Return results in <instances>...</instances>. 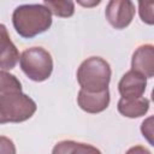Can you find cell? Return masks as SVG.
<instances>
[{
    "instance_id": "cell-9",
    "label": "cell",
    "mask_w": 154,
    "mask_h": 154,
    "mask_svg": "<svg viewBox=\"0 0 154 154\" xmlns=\"http://www.w3.org/2000/svg\"><path fill=\"white\" fill-rule=\"evenodd\" d=\"M19 58L18 48L12 42L7 28L0 23V69L2 71L14 69Z\"/></svg>"
},
{
    "instance_id": "cell-6",
    "label": "cell",
    "mask_w": 154,
    "mask_h": 154,
    "mask_svg": "<svg viewBox=\"0 0 154 154\" xmlns=\"http://www.w3.org/2000/svg\"><path fill=\"white\" fill-rule=\"evenodd\" d=\"M109 90L106 89L99 93H90L83 89H79L77 96V103L79 108L87 113L96 114L103 112L109 105Z\"/></svg>"
},
{
    "instance_id": "cell-12",
    "label": "cell",
    "mask_w": 154,
    "mask_h": 154,
    "mask_svg": "<svg viewBox=\"0 0 154 154\" xmlns=\"http://www.w3.org/2000/svg\"><path fill=\"white\" fill-rule=\"evenodd\" d=\"M43 5L57 17L69 18L75 13V2L67 0H46Z\"/></svg>"
},
{
    "instance_id": "cell-4",
    "label": "cell",
    "mask_w": 154,
    "mask_h": 154,
    "mask_svg": "<svg viewBox=\"0 0 154 154\" xmlns=\"http://www.w3.org/2000/svg\"><path fill=\"white\" fill-rule=\"evenodd\" d=\"M19 64L25 76L34 82H43L53 72L52 55L42 47H30L23 51Z\"/></svg>"
},
{
    "instance_id": "cell-7",
    "label": "cell",
    "mask_w": 154,
    "mask_h": 154,
    "mask_svg": "<svg viewBox=\"0 0 154 154\" xmlns=\"http://www.w3.org/2000/svg\"><path fill=\"white\" fill-rule=\"evenodd\" d=\"M131 70L146 78L154 77V46L150 43L142 45L132 54Z\"/></svg>"
},
{
    "instance_id": "cell-8",
    "label": "cell",
    "mask_w": 154,
    "mask_h": 154,
    "mask_svg": "<svg viewBox=\"0 0 154 154\" xmlns=\"http://www.w3.org/2000/svg\"><path fill=\"white\" fill-rule=\"evenodd\" d=\"M147 87V78L130 70L123 75L118 83V91L123 99H136L143 96Z\"/></svg>"
},
{
    "instance_id": "cell-2",
    "label": "cell",
    "mask_w": 154,
    "mask_h": 154,
    "mask_svg": "<svg viewBox=\"0 0 154 154\" xmlns=\"http://www.w3.org/2000/svg\"><path fill=\"white\" fill-rule=\"evenodd\" d=\"M12 24L23 38H32L52 25V13L43 4H24L14 8Z\"/></svg>"
},
{
    "instance_id": "cell-1",
    "label": "cell",
    "mask_w": 154,
    "mask_h": 154,
    "mask_svg": "<svg viewBox=\"0 0 154 154\" xmlns=\"http://www.w3.org/2000/svg\"><path fill=\"white\" fill-rule=\"evenodd\" d=\"M36 109V102L22 91L19 79L7 71H0V112L5 123L25 122Z\"/></svg>"
},
{
    "instance_id": "cell-13",
    "label": "cell",
    "mask_w": 154,
    "mask_h": 154,
    "mask_svg": "<svg viewBox=\"0 0 154 154\" xmlns=\"http://www.w3.org/2000/svg\"><path fill=\"white\" fill-rule=\"evenodd\" d=\"M153 7H154V2L152 1H140L138 2V12H140V17L142 19L143 23L153 25L154 24V16H153Z\"/></svg>"
},
{
    "instance_id": "cell-15",
    "label": "cell",
    "mask_w": 154,
    "mask_h": 154,
    "mask_svg": "<svg viewBox=\"0 0 154 154\" xmlns=\"http://www.w3.org/2000/svg\"><path fill=\"white\" fill-rule=\"evenodd\" d=\"M152 120H153V118L152 117H149L147 120H144L143 123H142V125H141V131H142V134H143V136L144 137H147L148 138V141H149V143L152 144V146H154L153 144V141H152V134H153V126H152Z\"/></svg>"
},
{
    "instance_id": "cell-11",
    "label": "cell",
    "mask_w": 154,
    "mask_h": 154,
    "mask_svg": "<svg viewBox=\"0 0 154 154\" xmlns=\"http://www.w3.org/2000/svg\"><path fill=\"white\" fill-rule=\"evenodd\" d=\"M52 154H102L101 150L91 144L77 142L72 140H64L58 142L53 149Z\"/></svg>"
},
{
    "instance_id": "cell-3",
    "label": "cell",
    "mask_w": 154,
    "mask_h": 154,
    "mask_svg": "<svg viewBox=\"0 0 154 154\" xmlns=\"http://www.w3.org/2000/svg\"><path fill=\"white\" fill-rule=\"evenodd\" d=\"M111 76V66L101 57L87 58L77 70V82L81 89L90 93H99L108 89Z\"/></svg>"
},
{
    "instance_id": "cell-16",
    "label": "cell",
    "mask_w": 154,
    "mask_h": 154,
    "mask_svg": "<svg viewBox=\"0 0 154 154\" xmlns=\"http://www.w3.org/2000/svg\"><path fill=\"white\" fill-rule=\"evenodd\" d=\"M125 154H152V153L149 149H147L143 146H134V147L129 148Z\"/></svg>"
},
{
    "instance_id": "cell-14",
    "label": "cell",
    "mask_w": 154,
    "mask_h": 154,
    "mask_svg": "<svg viewBox=\"0 0 154 154\" xmlns=\"http://www.w3.org/2000/svg\"><path fill=\"white\" fill-rule=\"evenodd\" d=\"M0 154H16V146L11 138L0 136Z\"/></svg>"
},
{
    "instance_id": "cell-10",
    "label": "cell",
    "mask_w": 154,
    "mask_h": 154,
    "mask_svg": "<svg viewBox=\"0 0 154 154\" xmlns=\"http://www.w3.org/2000/svg\"><path fill=\"white\" fill-rule=\"evenodd\" d=\"M149 106H150L149 99L144 96L136 97V99L120 97V100L118 101L117 108H118V112L126 118H140L147 114V112L149 111Z\"/></svg>"
},
{
    "instance_id": "cell-17",
    "label": "cell",
    "mask_w": 154,
    "mask_h": 154,
    "mask_svg": "<svg viewBox=\"0 0 154 154\" xmlns=\"http://www.w3.org/2000/svg\"><path fill=\"white\" fill-rule=\"evenodd\" d=\"M1 124H6L5 123V120H4V118H2V114H1V112H0V125Z\"/></svg>"
},
{
    "instance_id": "cell-5",
    "label": "cell",
    "mask_w": 154,
    "mask_h": 154,
    "mask_svg": "<svg viewBox=\"0 0 154 154\" xmlns=\"http://www.w3.org/2000/svg\"><path fill=\"white\" fill-rule=\"evenodd\" d=\"M135 4L130 0H111L105 10L107 22L118 30L129 26L135 17Z\"/></svg>"
}]
</instances>
